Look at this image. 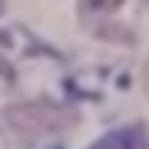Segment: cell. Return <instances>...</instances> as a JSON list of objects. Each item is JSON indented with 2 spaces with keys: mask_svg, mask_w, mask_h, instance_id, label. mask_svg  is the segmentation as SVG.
<instances>
[{
  "mask_svg": "<svg viewBox=\"0 0 149 149\" xmlns=\"http://www.w3.org/2000/svg\"><path fill=\"white\" fill-rule=\"evenodd\" d=\"M146 3H149V0H146Z\"/></svg>",
  "mask_w": 149,
  "mask_h": 149,
  "instance_id": "52a82bcc",
  "label": "cell"
},
{
  "mask_svg": "<svg viewBox=\"0 0 149 149\" xmlns=\"http://www.w3.org/2000/svg\"><path fill=\"white\" fill-rule=\"evenodd\" d=\"M0 10H3V0H0Z\"/></svg>",
  "mask_w": 149,
  "mask_h": 149,
  "instance_id": "8992f818",
  "label": "cell"
},
{
  "mask_svg": "<svg viewBox=\"0 0 149 149\" xmlns=\"http://www.w3.org/2000/svg\"><path fill=\"white\" fill-rule=\"evenodd\" d=\"M0 74H7V78H10V68H7L3 62H0Z\"/></svg>",
  "mask_w": 149,
  "mask_h": 149,
  "instance_id": "5b68a950",
  "label": "cell"
},
{
  "mask_svg": "<svg viewBox=\"0 0 149 149\" xmlns=\"http://www.w3.org/2000/svg\"><path fill=\"white\" fill-rule=\"evenodd\" d=\"M123 7V0H81V13H113Z\"/></svg>",
  "mask_w": 149,
  "mask_h": 149,
  "instance_id": "3957f363",
  "label": "cell"
},
{
  "mask_svg": "<svg viewBox=\"0 0 149 149\" xmlns=\"http://www.w3.org/2000/svg\"><path fill=\"white\" fill-rule=\"evenodd\" d=\"M88 149H149V133L143 123H130V127H120L104 133L101 139H94Z\"/></svg>",
  "mask_w": 149,
  "mask_h": 149,
  "instance_id": "7a4b0ae2",
  "label": "cell"
},
{
  "mask_svg": "<svg viewBox=\"0 0 149 149\" xmlns=\"http://www.w3.org/2000/svg\"><path fill=\"white\" fill-rule=\"evenodd\" d=\"M143 91H146V97H149V65H146V71H143Z\"/></svg>",
  "mask_w": 149,
  "mask_h": 149,
  "instance_id": "277c9868",
  "label": "cell"
},
{
  "mask_svg": "<svg viewBox=\"0 0 149 149\" xmlns=\"http://www.w3.org/2000/svg\"><path fill=\"white\" fill-rule=\"evenodd\" d=\"M78 123V113L65 107H55L49 101H26V104H10L0 113V133L13 146H36L45 136L65 133Z\"/></svg>",
  "mask_w": 149,
  "mask_h": 149,
  "instance_id": "6da1fadb",
  "label": "cell"
}]
</instances>
